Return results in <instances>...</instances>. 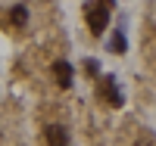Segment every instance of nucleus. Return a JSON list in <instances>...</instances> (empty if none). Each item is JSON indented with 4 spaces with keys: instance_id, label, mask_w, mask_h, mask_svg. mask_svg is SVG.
<instances>
[{
    "instance_id": "obj_1",
    "label": "nucleus",
    "mask_w": 156,
    "mask_h": 146,
    "mask_svg": "<svg viewBox=\"0 0 156 146\" xmlns=\"http://www.w3.org/2000/svg\"><path fill=\"white\" fill-rule=\"evenodd\" d=\"M109 6H112V0H90V3L84 6V19L90 25V31L100 34L103 28H106V22H109Z\"/></svg>"
},
{
    "instance_id": "obj_2",
    "label": "nucleus",
    "mask_w": 156,
    "mask_h": 146,
    "mask_svg": "<svg viewBox=\"0 0 156 146\" xmlns=\"http://www.w3.org/2000/svg\"><path fill=\"white\" fill-rule=\"evenodd\" d=\"M97 93L106 100L109 106H122V103H125V97H122L119 84H115V78H103V81H100V87H97Z\"/></svg>"
},
{
    "instance_id": "obj_3",
    "label": "nucleus",
    "mask_w": 156,
    "mask_h": 146,
    "mask_svg": "<svg viewBox=\"0 0 156 146\" xmlns=\"http://www.w3.org/2000/svg\"><path fill=\"white\" fill-rule=\"evenodd\" d=\"M53 75H56L59 87H72V78H75V72H72V65H69V62L56 59V62H53Z\"/></svg>"
},
{
    "instance_id": "obj_4",
    "label": "nucleus",
    "mask_w": 156,
    "mask_h": 146,
    "mask_svg": "<svg viewBox=\"0 0 156 146\" xmlns=\"http://www.w3.org/2000/svg\"><path fill=\"white\" fill-rule=\"evenodd\" d=\"M44 140H47V143H56V146H66V143H69V134H66V127H62V124H50V127L44 131Z\"/></svg>"
},
{
    "instance_id": "obj_5",
    "label": "nucleus",
    "mask_w": 156,
    "mask_h": 146,
    "mask_svg": "<svg viewBox=\"0 0 156 146\" xmlns=\"http://www.w3.org/2000/svg\"><path fill=\"white\" fill-rule=\"evenodd\" d=\"M9 22L16 25V28H22V25L28 22V9H25V3H19V6H12V12H9Z\"/></svg>"
},
{
    "instance_id": "obj_6",
    "label": "nucleus",
    "mask_w": 156,
    "mask_h": 146,
    "mask_svg": "<svg viewBox=\"0 0 156 146\" xmlns=\"http://www.w3.org/2000/svg\"><path fill=\"white\" fill-rule=\"evenodd\" d=\"M109 50L112 53H125V31H115L109 37Z\"/></svg>"
},
{
    "instance_id": "obj_7",
    "label": "nucleus",
    "mask_w": 156,
    "mask_h": 146,
    "mask_svg": "<svg viewBox=\"0 0 156 146\" xmlns=\"http://www.w3.org/2000/svg\"><path fill=\"white\" fill-rule=\"evenodd\" d=\"M84 69H87V75H97V72H100V69H97V62H94V59H90V62H84Z\"/></svg>"
}]
</instances>
